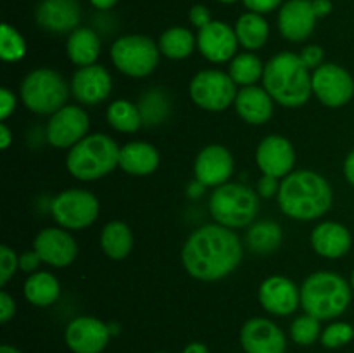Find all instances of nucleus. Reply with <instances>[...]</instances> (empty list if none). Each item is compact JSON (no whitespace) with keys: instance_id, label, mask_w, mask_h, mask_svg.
<instances>
[{"instance_id":"nucleus-1","label":"nucleus","mask_w":354,"mask_h":353,"mask_svg":"<svg viewBox=\"0 0 354 353\" xmlns=\"http://www.w3.org/2000/svg\"><path fill=\"white\" fill-rule=\"evenodd\" d=\"M187 272L199 280H218L234 272L242 262L237 234L220 224H207L190 234L182 249Z\"/></svg>"},{"instance_id":"nucleus-2","label":"nucleus","mask_w":354,"mask_h":353,"mask_svg":"<svg viewBox=\"0 0 354 353\" xmlns=\"http://www.w3.org/2000/svg\"><path fill=\"white\" fill-rule=\"evenodd\" d=\"M334 201L327 180L310 170L289 173L280 183V210L294 220H315L327 213Z\"/></svg>"},{"instance_id":"nucleus-3","label":"nucleus","mask_w":354,"mask_h":353,"mask_svg":"<svg viewBox=\"0 0 354 353\" xmlns=\"http://www.w3.org/2000/svg\"><path fill=\"white\" fill-rule=\"evenodd\" d=\"M263 85L273 100L286 107L303 106L313 93L308 68L292 52L277 54L266 62Z\"/></svg>"},{"instance_id":"nucleus-4","label":"nucleus","mask_w":354,"mask_h":353,"mask_svg":"<svg viewBox=\"0 0 354 353\" xmlns=\"http://www.w3.org/2000/svg\"><path fill=\"white\" fill-rule=\"evenodd\" d=\"M351 301V286L335 272H315L301 286L304 311L318 320H330L346 311Z\"/></svg>"},{"instance_id":"nucleus-5","label":"nucleus","mask_w":354,"mask_h":353,"mask_svg":"<svg viewBox=\"0 0 354 353\" xmlns=\"http://www.w3.org/2000/svg\"><path fill=\"white\" fill-rule=\"evenodd\" d=\"M120 151L121 147L107 135H86L69 149L66 166L75 179L83 182L102 179L120 166Z\"/></svg>"},{"instance_id":"nucleus-6","label":"nucleus","mask_w":354,"mask_h":353,"mask_svg":"<svg viewBox=\"0 0 354 353\" xmlns=\"http://www.w3.org/2000/svg\"><path fill=\"white\" fill-rule=\"evenodd\" d=\"M258 196L244 183H223L213 190L209 199V211L216 224L228 228L248 227L258 215Z\"/></svg>"},{"instance_id":"nucleus-7","label":"nucleus","mask_w":354,"mask_h":353,"mask_svg":"<svg viewBox=\"0 0 354 353\" xmlns=\"http://www.w3.org/2000/svg\"><path fill=\"white\" fill-rule=\"evenodd\" d=\"M68 97V83L54 69H35L21 83V99L24 106L37 114L57 113L66 106Z\"/></svg>"},{"instance_id":"nucleus-8","label":"nucleus","mask_w":354,"mask_h":353,"mask_svg":"<svg viewBox=\"0 0 354 353\" xmlns=\"http://www.w3.org/2000/svg\"><path fill=\"white\" fill-rule=\"evenodd\" d=\"M159 48L152 38L144 35H127L118 38L111 47L114 66L131 78L151 75L159 62Z\"/></svg>"},{"instance_id":"nucleus-9","label":"nucleus","mask_w":354,"mask_h":353,"mask_svg":"<svg viewBox=\"0 0 354 353\" xmlns=\"http://www.w3.org/2000/svg\"><path fill=\"white\" fill-rule=\"evenodd\" d=\"M237 83L230 75L218 69H204L197 73L189 87L194 104L206 111H225L237 99Z\"/></svg>"},{"instance_id":"nucleus-10","label":"nucleus","mask_w":354,"mask_h":353,"mask_svg":"<svg viewBox=\"0 0 354 353\" xmlns=\"http://www.w3.org/2000/svg\"><path fill=\"white\" fill-rule=\"evenodd\" d=\"M52 217L61 227L78 230L95 221L99 215V201L92 192L83 189L62 190L50 204Z\"/></svg>"},{"instance_id":"nucleus-11","label":"nucleus","mask_w":354,"mask_h":353,"mask_svg":"<svg viewBox=\"0 0 354 353\" xmlns=\"http://www.w3.org/2000/svg\"><path fill=\"white\" fill-rule=\"evenodd\" d=\"M311 89L322 104L341 107L353 99L354 80L341 66L322 64L311 75Z\"/></svg>"},{"instance_id":"nucleus-12","label":"nucleus","mask_w":354,"mask_h":353,"mask_svg":"<svg viewBox=\"0 0 354 353\" xmlns=\"http://www.w3.org/2000/svg\"><path fill=\"white\" fill-rule=\"evenodd\" d=\"M88 114L78 106H64L50 116L47 123V141L59 149L73 147L86 137Z\"/></svg>"},{"instance_id":"nucleus-13","label":"nucleus","mask_w":354,"mask_h":353,"mask_svg":"<svg viewBox=\"0 0 354 353\" xmlns=\"http://www.w3.org/2000/svg\"><path fill=\"white\" fill-rule=\"evenodd\" d=\"M111 338L109 325L95 317H76L66 327L64 339L73 353H100Z\"/></svg>"},{"instance_id":"nucleus-14","label":"nucleus","mask_w":354,"mask_h":353,"mask_svg":"<svg viewBox=\"0 0 354 353\" xmlns=\"http://www.w3.org/2000/svg\"><path fill=\"white\" fill-rule=\"evenodd\" d=\"M245 353H286L287 339L282 329L268 318H249L241 329Z\"/></svg>"},{"instance_id":"nucleus-15","label":"nucleus","mask_w":354,"mask_h":353,"mask_svg":"<svg viewBox=\"0 0 354 353\" xmlns=\"http://www.w3.org/2000/svg\"><path fill=\"white\" fill-rule=\"evenodd\" d=\"M33 249L38 253L41 262L57 269L71 265L78 253V246L73 235L62 228H44L38 232Z\"/></svg>"},{"instance_id":"nucleus-16","label":"nucleus","mask_w":354,"mask_h":353,"mask_svg":"<svg viewBox=\"0 0 354 353\" xmlns=\"http://www.w3.org/2000/svg\"><path fill=\"white\" fill-rule=\"evenodd\" d=\"M113 89V78L104 66H83L73 75L71 93L78 102L93 106L109 97Z\"/></svg>"},{"instance_id":"nucleus-17","label":"nucleus","mask_w":354,"mask_h":353,"mask_svg":"<svg viewBox=\"0 0 354 353\" xmlns=\"http://www.w3.org/2000/svg\"><path fill=\"white\" fill-rule=\"evenodd\" d=\"M237 45L239 40L235 30L221 21H211L207 26L201 28L197 35V47L201 54L211 62H225L234 59Z\"/></svg>"},{"instance_id":"nucleus-18","label":"nucleus","mask_w":354,"mask_h":353,"mask_svg":"<svg viewBox=\"0 0 354 353\" xmlns=\"http://www.w3.org/2000/svg\"><path fill=\"white\" fill-rule=\"evenodd\" d=\"M194 172L196 179L206 187H220L227 183L234 173V158L223 145H207L197 154Z\"/></svg>"},{"instance_id":"nucleus-19","label":"nucleus","mask_w":354,"mask_h":353,"mask_svg":"<svg viewBox=\"0 0 354 353\" xmlns=\"http://www.w3.org/2000/svg\"><path fill=\"white\" fill-rule=\"evenodd\" d=\"M256 163L265 175L275 179L287 176L296 163V152L292 144L280 135H268L263 138L256 151Z\"/></svg>"},{"instance_id":"nucleus-20","label":"nucleus","mask_w":354,"mask_h":353,"mask_svg":"<svg viewBox=\"0 0 354 353\" xmlns=\"http://www.w3.org/2000/svg\"><path fill=\"white\" fill-rule=\"evenodd\" d=\"M259 303L266 311L279 317L290 315L301 303V289L290 279L272 275L259 286Z\"/></svg>"},{"instance_id":"nucleus-21","label":"nucleus","mask_w":354,"mask_h":353,"mask_svg":"<svg viewBox=\"0 0 354 353\" xmlns=\"http://www.w3.org/2000/svg\"><path fill=\"white\" fill-rule=\"evenodd\" d=\"M38 26L52 33H68L78 28L82 7L78 0H41L35 10Z\"/></svg>"},{"instance_id":"nucleus-22","label":"nucleus","mask_w":354,"mask_h":353,"mask_svg":"<svg viewBox=\"0 0 354 353\" xmlns=\"http://www.w3.org/2000/svg\"><path fill=\"white\" fill-rule=\"evenodd\" d=\"M317 14L311 0H289L279 14V28L283 38L290 42H303L313 33Z\"/></svg>"},{"instance_id":"nucleus-23","label":"nucleus","mask_w":354,"mask_h":353,"mask_svg":"<svg viewBox=\"0 0 354 353\" xmlns=\"http://www.w3.org/2000/svg\"><path fill=\"white\" fill-rule=\"evenodd\" d=\"M353 239L348 228L337 221H324L315 227L311 234V246L325 258H341L351 249Z\"/></svg>"},{"instance_id":"nucleus-24","label":"nucleus","mask_w":354,"mask_h":353,"mask_svg":"<svg viewBox=\"0 0 354 353\" xmlns=\"http://www.w3.org/2000/svg\"><path fill=\"white\" fill-rule=\"evenodd\" d=\"M235 109L248 123L265 125L273 114V99L265 89L249 85L237 93Z\"/></svg>"},{"instance_id":"nucleus-25","label":"nucleus","mask_w":354,"mask_h":353,"mask_svg":"<svg viewBox=\"0 0 354 353\" xmlns=\"http://www.w3.org/2000/svg\"><path fill=\"white\" fill-rule=\"evenodd\" d=\"M120 166L130 175H149L159 166V154L147 142H128L120 151Z\"/></svg>"},{"instance_id":"nucleus-26","label":"nucleus","mask_w":354,"mask_h":353,"mask_svg":"<svg viewBox=\"0 0 354 353\" xmlns=\"http://www.w3.org/2000/svg\"><path fill=\"white\" fill-rule=\"evenodd\" d=\"M66 52L75 64L82 66V68L83 66H92L95 64L100 54V40L95 31L90 30V28H76L69 35Z\"/></svg>"},{"instance_id":"nucleus-27","label":"nucleus","mask_w":354,"mask_h":353,"mask_svg":"<svg viewBox=\"0 0 354 353\" xmlns=\"http://www.w3.org/2000/svg\"><path fill=\"white\" fill-rule=\"evenodd\" d=\"M235 33H237V40L242 47H245L248 51H258L268 40L270 28L263 14L248 12L239 17L237 24H235Z\"/></svg>"},{"instance_id":"nucleus-28","label":"nucleus","mask_w":354,"mask_h":353,"mask_svg":"<svg viewBox=\"0 0 354 353\" xmlns=\"http://www.w3.org/2000/svg\"><path fill=\"white\" fill-rule=\"evenodd\" d=\"M61 293L59 280L48 272H35L24 282V298L35 307H48L55 303Z\"/></svg>"},{"instance_id":"nucleus-29","label":"nucleus","mask_w":354,"mask_h":353,"mask_svg":"<svg viewBox=\"0 0 354 353\" xmlns=\"http://www.w3.org/2000/svg\"><path fill=\"white\" fill-rule=\"evenodd\" d=\"M100 246L111 260H124L133 248V235L123 221H109L100 234Z\"/></svg>"},{"instance_id":"nucleus-30","label":"nucleus","mask_w":354,"mask_h":353,"mask_svg":"<svg viewBox=\"0 0 354 353\" xmlns=\"http://www.w3.org/2000/svg\"><path fill=\"white\" fill-rule=\"evenodd\" d=\"M245 242L249 249L258 255H268V253L277 251L282 242V228L275 221H259L254 224L249 232L245 234Z\"/></svg>"},{"instance_id":"nucleus-31","label":"nucleus","mask_w":354,"mask_h":353,"mask_svg":"<svg viewBox=\"0 0 354 353\" xmlns=\"http://www.w3.org/2000/svg\"><path fill=\"white\" fill-rule=\"evenodd\" d=\"M196 38L187 28H169L159 38V51L169 59H185L192 54Z\"/></svg>"},{"instance_id":"nucleus-32","label":"nucleus","mask_w":354,"mask_h":353,"mask_svg":"<svg viewBox=\"0 0 354 353\" xmlns=\"http://www.w3.org/2000/svg\"><path fill=\"white\" fill-rule=\"evenodd\" d=\"M107 121L118 132H137L142 125V114L130 100H114L107 107Z\"/></svg>"},{"instance_id":"nucleus-33","label":"nucleus","mask_w":354,"mask_h":353,"mask_svg":"<svg viewBox=\"0 0 354 353\" xmlns=\"http://www.w3.org/2000/svg\"><path fill=\"white\" fill-rule=\"evenodd\" d=\"M265 73V68H263V62L259 61L258 55L251 54V52H244V54H239L232 59L230 62V73L228 75L232 76L237 85H254L259 78Z\"/></svg>"},{"instance_id":"nucleus-34","label":"nucleus","mask_w":354,"mask_h":353,"mask_svg":"<svg viewBox=\"0 0 354 353\" xmlns=\"http://www.w3.org/2000/svg\"><path fill=\"white\" fill-rule=\"evenodd\" d=\"M320 336V320L310 314L297 317L296 320L292 322V325H290V338L294 339V343H297V345L301 346L313 345Z\"/></svg>"},{"instance_id":"nucleus-35","label":"nucleus","mask_w":354,"mask_h":353,"mask_svg":"<svg viewBox=\"0 0 354 353\" xmlns=\"http://www.w3.org/2000/svg\"><path fill=\"white\" fill-rule=\"evenodd\" d=\"M26 44L23 37L9 24H2V33H0V55L3 61L16 62L24 57Z\"/></svg>"},{"instance_id":"nucleus-36","label":"nucleus","mask_w":354,"mask_h":353,"mask_svg":"<svg viewBox=\"0 0 354 353\" xmlns=\"http://www.w3.org/2000/svg\"><path fill=\"white\" fill-rule=\"evenodd\" d=\"M354 338V329L353 325L346 324V322H334L328 327H325V331L322 332L320 341L325 348H341V346L348 345L349 341Z\"/></svg>"},{"instance_id":"nucleus-37","label":"nucleus","mask_w":354,"mask_h":353,"mask_svg":"<svg viewBox=\"0 0 354 353\" xmlns=\"http://www.w3.org/2000/svg\"><path fill=\"white\" fill-rule=\"evenodd\" d=\"M19 266V258L9 246H0V284H6Z\"/></svg>"},{"instance_id":"nucleus-38","label":"nucleus","mask_w":354,"mask_h":353,"mask_svg":"<svg viewBox=\"0 0 354 353\" xmlns=\"http://www.w3.org/2000/svg\"><path fill=\"white\" fill-rule=\"evenodd\" d=\"M303 59L304 66L308 69H317L322 66V61H324V48L318 47V45H308V47L303 48L299 55Z\"/></svg>"},{"instance_id":"nucleus-39","label":"nucleus","mask_w":354,"mask_h":353,"mask_svg":"<svg viewBox=\"0 0 354 353\" xmlns=\"http://www.w3.org/2000/svg\"><path fill=\"white\" fill-rule=\"evenodd\" d=\"M244 6L248 7L251 12H258V14H266L275 10L277 7L282 3V0H242Z\"/></svg>"},{"instance_id":"nucleus-40","label":"nucleus","mask_w":354,"mask_h":353,"mask_svg":"<svg viewBox=\"0 0 354 353\" xmlns=\"http://www.w3.org/2000/svg\"><path fill=\"white\" fill-rule=\"evenodd\" d=\"M16 109V97L9 89L0 90V118L7 120Z\"/></svg>"},{"instance_id":"nucleus-41","label":"nucleus","mask_w":354,"mask_h":353,"mask_svg":"<svg viewBox=\"0 0 354 353\" xmlns=\"http://www.w3.org/2000/svg\"><path fill=\"white\" fill-rule=\"evenodd\" d=\"M189 19L194 26H197L201 30V28L207 26V24L211 23V14L209 10H207V7L194 6L189 12Z\"/></svg>"},{"instance_id":"nucleus-42","label":"nucleus","mask_w":354,"mask_h":353,"mask_svg":"<svg viewBox=\"0 0 354 353\" xmlns=\"http://www.w3.org/2000/svg\"><path fill=\"white\" fill-rule=\"evenodd\" d=\"M279 189H280V185H279V182H277L275 176L265 175V176H261V179H259V182H258L259 196L272 197V196H275L277 192H279Z\"/></svg>"},{"instance_id":"nucleus-43","label":"nucleus","mask_w":354,"mask_h":353,"mask_svg":"<svg viewBox=\"0 0 354 353\" xmlns=\"http://www.w3.org/2000/svg\"><path fill=\"white\" fill-rule=\"evenodd\" d=\"M14 311H16V305L12 298L7 293H0V322L7 324L14 317Z\"/></svg>"},{"instance_id":"nucleus-44","label":"nucleus","mask_w":354,"mask_h":353,"mask_svg":"<svg viewBox=\"0 0 354 353\" xmlns=\"http://www.w3.org/2000/svg\"><path fill=\"white\" fill-rule=\"evenodd\" d=\"M41 258L38 256V253L35 251H28V253H23V255L19 256V269L23 270V272H37L38 265H40Z\"/></svg>"},{"instance_id":"nucleus-45","label":"nucleus","mask_w":354,"mask_h":353,"mask_svg":"<svg viewBox=\"0 0 354 353\" xmlns=\"http://www.w3.org/2000/svg\"><path fill=\"white\" fill-rule=\"evenodd\" d=\"M311 2H313V10L317 17H325L332 12L330 0H311Z\"/></svg>"},{"instance_id":"nucleus-46","label":"nucleus","mask_w":354,"mask_h":353,"mask_svg":"<svg viewBox=\"0 0 354 353\" xmlns=\"http://www.w3.org/2000/svg\"><path fill=\"white\" fill-rule=\"evenodd\" d=\"M344 175H346V179H348V182L351 183V185H354V149L349 152L348 158H346Z\"/></svg>"},{"instance_id":"nucleus-47","label":"nucleus","mask_w":354,"mask_h":353,"mask_svg":"<svg viewBox=\"0 0 354 353\" xmlns=\"http://www.w3.org/2000/svg\"><path fill=\"white\" fill-rule=\"evenodd\" d=\"M204 189H206V185H204L203 182H199V180L196 179V182H192L189 185V189H187V194H189L190 197H199L204 194Z\"/></svg>"},{"instance_id":"nucleus-48","label":"nucleus","mask_w":354,"mask_h":353,"mask_svg":"<svg viewBox=\"0 0 354 353\" xmlns=\"http://www.w3.org/2000/svg\"><path fill=\"white\" fill-rule=\"evenodd\" d=\"M10 141H12V137H10V130L7 128L6 123H2L0 125V147L7 149L9 147Z\"/></svg>"},{"instance_id":"nucleus-49","label":"nucleus","mask_w":354,"mask_h":353,"mask_svg":"<svg viewBox=\"0 0 354 353\" xmlns=\"http://www.w3.org/2000/svg\"><path fill=\"white\" fill-rule=\"evenodd\" d=\"M182 353H209V350H207L204 343H190V345L185 346Z\"/></svg>"},{"instance_id":"nucleus-50","label":"nucleus","mask_w":354,"mask_h":353,"mask_svg":"<svg viewBox=\"0 0 354 353\" xmlns=\"http://www.w3.org/2000/svg\"><path fill=\"white\" fill-rule=\"evenodd\" d=\"M116 2L118 0H90V3H92V6L99 10L111 9V7H114V3Z\"/></svg>"},{"instance_id":"nucleus-51","label":"nucleus","mask_w":354,"mask_h":353,"mask_svg":"<svg viewBox=\"0 0 354 353\" xmlns=\"http://www.w3.org/2000/svg\"><path fill=\"white\" fill-rule=\"evenodd\" d=\"M0 353H21V352L10 345H2L0 346Z\"/></svg>"},{"instance_id":"nucleus-52","label":"nucleus","mask_w":354,"mask_h":353,"mask_svg":"<svg viewBox=\"0 0 354 353\" xmlns=\"http://www.w3.org/2000/svg\"><path fill=\"white\" fill-rule=\"evenodd\" d=\"M221 3H234V2H237V0H220Z\"/></svg>"},{"instance_id":"nucleus-53","label":"nucleus","mask_w":354,"mask_h":353,"mask_svg":"<svg viewBox=\"0 0 354 353\" xmlns=\"http://www.w3.org/2000/svg\"><path fill=\"white\" fill-rule=\"evenodd\" d=\"M351 287L354 289V272H353V275H351Z\"/></svg>"},{"instance_id":"nucleus-54","label":"nucleus","mask_w":354,"mask_h":353,"mask_svg":"<svg viewBox=\"0 0 354 353\" xmlns=\"http://www.w3.org/2000/svg\"><path fill=\"white\" fill-rule=\"evenodd\" d=\"M158 353H166V352H158Z\"/></svg>"}]
</instances>
